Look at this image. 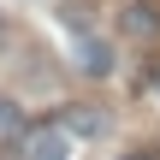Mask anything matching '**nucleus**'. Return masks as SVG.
<instances>
[{"label": "nucleus", "mask_w": 160, "mask_h": 160, "mask_svg": "<svg viewBox=\"0 0 160 160\" xmlns=\"http://www.w3.org/2000/svg\"><path fill=\"white\" fill-rule=\"evenodd\" d=\"M89 18H95V0H65L59 6V24L65 30H89Z\"/></svg>", "instance_id": "4"}, {"label": "nucleus", "mask_w": 160, "mask_h": 160, "mask_svg": "<svg viewBox=\"0 0 160 160\" xmlns=\"http://www.w3.org/2000/svg\"><path fill=\"white\" fill-rule=\"evenodd\" d=\"M131 160H148V154H131Z\"/></svg>", "instance_id": "7"}, {"label": "nucleus", "mask_w": 160, "mask_h": 160, "mask_svg": "<svg viewBox=\"0 0 160 160\" xmlns=\"http://www.w3.org/2000/svg\"><path fill=\"white\" fill-rule=\"evenodd\" d=\"M0 36H6V24H0Z\"/></svg>", "instance_id": "8"}, {"label": "nucleus", "mask_w": 160, "mask_h": 160, "mask_svg": "<svg viewBox=\"0 0 160 160\" xmlns=\"http://www.w3.org/2000/svg\"><path fill=\"white\" fill-rule=\"evenodd\" d=\"M71 65H77L83 77H113V48H107L101 36H77V42H71Z\"/></svg>", "instance_id": "2"}, {"label": "nucleus", "mask_w": 160, "mask_h": 160, "mask_svg": "<svg viewBox=\"0 0 160 160\" xmlns=\"http://www.w3.org/2000/svg\"><path fill=\"white\" fill-rule=\"evenodd\" d=\"M24 125V113H18V101H0V137H12Z\"/></svg>", "instance_id": "6"}, {"label": "nucleus", "mask_w": 160, "mask_h": 160, "mask_svg": "<svg viewBox=\"0 0 160 160\" xmlns=\"http://www.w3.org/2000/svg\"><path fill=\"white\" fill-rule=\"evenodd\" d=\"M154 6H125V30H131V36H154Z\"/></svg>", "instance_id": "5"}, {"label": "nucleus", "mask_w": 160, "mask_h": 160, "mask_svg": "<svg viewBox=\"0 0 160 160\" xmlns=\"http://www.w3.org/2000/svg\"><path fill=\"white\" fill-rule=\"evenodd\" d=\"M24 160H71V131L65 125H36L24 137Z\"/></svg>", "instance_id": "1"}, {"label": "nucleus", "mask_w": 160, "mask_h": 160, "mask_svg": "<svg viewBox=\"0 0 160 160\" xmlns=\"http://www.w3.org/2000/svg\"><path fill=\"white\" fill-rule=\"evenodd\" d=\"M59 125H65L71 137H101V131H107V113H95V107H65Z\"/></svg>", "instance_id": "3"}]
</instances>
